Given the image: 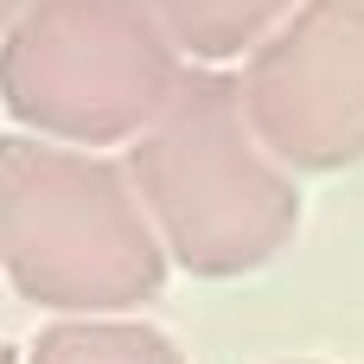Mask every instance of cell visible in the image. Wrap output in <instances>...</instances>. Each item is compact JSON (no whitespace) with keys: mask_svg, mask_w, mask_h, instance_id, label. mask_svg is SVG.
I'll use <instances>...</instances> for the list:
<instances>
[{"mask_svg":"<svg viewBox=\"0 0 364 364\" xmlns=\"http://www.w3.org/2000/svg\"><path fill=\"white\" fill-rule=\"evenodd\" d=\"M128 186L166 262L211 282L262 269L301 224V192L256 141L243 90L224 70L186 77L179 96L134 134Z\"/></svg>","mask_w":364,"mask_h":364,"instance_id":"6da1fadb","label":"cell"},{"mask_svg":"<svg viewBox=\"0 0 364 364\" xmlns=\"http://www.w3.org/2000/svg\"><path fill=\"white\" fill-rule=\"evenodd\" d=\"M0 269L51 314H122L160 294L166 250L122 166L0 134Z\"/></svg>","mask_w":364,"mask_h":364,"instance_id":"7a4b0ae2","label":"cell"},{"mask_svg":"<svg viewBox=\"0 0 364 364\" xmlns=\"http://www.w3.org/2000/svg\"><path fill=\"white\" fill-rule=\"evenodd\" d=\"M186 70L154 0H32L0 45V102L70 147L141 134Z\"/></svg>","mask_w":364,"mask_h":364,"instance_id":"3957f363","label":"cell"},{"mask_svg":"<svg viewBox=\"0 0 364 364\" xmlns=\"http://www.w3.org/2000/svg\"><path fill=\"white\" fill-rule=\"evenodd\" d=\"M256 141L301 173L364 160V0H301L237 77Z\"/></svg>","mask_w":364,"mask_h":364,"instance_id":"277c9868","label":"cell"},{"mask_svg":"<svg viewBox=\"0 0 364 364\" xmlns=\"http://www.w3.org/2000/svg\"><path fill=\"white\" fill-rule=\"evenodd\" d=\"M301 0H154L173 51H192L198 64H230L256 51Z\"/></svg>","mask_w":364,"mask_h":364,"instance_id":"5b68a950","label":"cell"},{"mask_svg":"<svg viewBox=\"0 0 364 364\" xmlns=\"http://www.w3.org/2000/svg\"><path fill=\"white\" fill-rule=\"evenodd\" d=\"M26 364H186V358L154 326H128V320H64V326L38 333V346H32Z\"/></svg>","mask_w":364,"mask_h":364,"instance_id":"8992f818","label":"cell"},{"mask_svg":"<svg viewBox=\"0 0 364 364\" xmlns=\"http://www.w3.org/2000/svg\"><path fill=\"white\" fill-rule=\"evenodd\" d=\"M26 6H32V0H0V32H6V26H13V19H19Z\"/></svg>","mask_w":364,"mask_h":364,"instance_id":"52a82bcc","label":"cell"},{"mask_svg":"<svg viewBox=\"0 0 364 364\" xmlns=\"http://www.w3.org/2000/svg\"><path fill=\"white\" fill-rule=\"evenodd\" d=\"M0 364H13V352H6V346H0Z\"/></svg>","mask_w":364,"mask_h":364,"instance_id":"ba28073f","label":"cell"}]
</instances>
